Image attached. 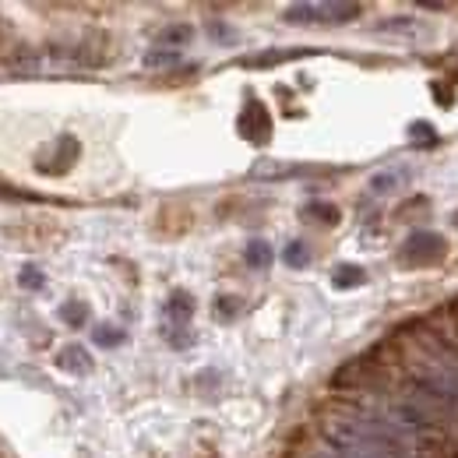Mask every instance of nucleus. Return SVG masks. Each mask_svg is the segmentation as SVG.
Wrapping results in <instances>:
<instances>
[{"mask_svg":"<svg viewBox=\"0 0 458 458\" xmlns=\"http://www.w3.org/2000/svg\"><path fill=\"white\" fill-rule=\"evenodd\" d=\"M445 254V240L437 236V233H412L409 236V247H405V258L412 261V265H427V261H437Z\"/></svg>","mask_w":458,"mask_h":458,"instance_id":"obj_2","label":"nucleus"},{"mask_svg":"<svg viewBox=\"0 0 458 458\" xmlns=\"http://www.w3.org/2000/svg\"><path fill=\"white\" fill-rule=\"evenodd\" d=\"M96 343H99V345H116V343H123V332H114L110 325H106V328H96Z\"/></svg>","mask_w":458,"mask_h":458,"instance_id":"obj_12","label":"nucleus"},{"mask_svg":"<svg viewBox=\"0 0 458 458\" xmlns=\"http://www.w3.org/2000/svg\"><path fill=\"white\" fill-rule=\"evenodd\" d=\"M240 131H243V138H250V141H265L268 138V131H272V120H268V110L261 106V103H247L243 106V114H240Z\"/></svg>","mask_w":458,"mask_h":458,"instance_id":"obj_3","label":"nucleus"},{"mask_svg":"<svg viewBox=\"0 0 458 458\" xmlns=\"http://www.w3.org/2000/svg\"><path fill=\"white\" fill-rule=\"evenodd\" d=\"M395 180H399V173H385V176H374V191L381 194V191H395Z\"/></svg>","mask_w":458,"mask_h":458,"instance_id":"obj_13","label":"nucleus"},{"mask_svg":"<svg viewBox=\"0 0 458 458\" xmlns=\"http://www.w3.org/2000/svg\"><path fill=\"white\" fill-rule=\"evenodd\" d=\"M307 261H310L307 247H303L300 240H296V243H289V247H286V265H289V268H303Z\"/></svg>","mask_w":458,"mask_h":458,"instance_id":"obj_9","label":"nucleus"},{"mask_svg":"<svg viewBox=\"0 0 458 458\" xmlns=\"http://www.w3.org/2000/svg\"><path fill=\"white\" fill-rule=\"evenodd\" d=\"M187 39H191V29L187 25H173L166 32H159V47H180Z\"/></svg>","mask_w":458,"mask_h":458,"instance_id":"obj_7","label":"nucleus"},{"mask_svg":"<svg viewBox=\"0 0 458 458\" xmlns=\"http://www.w3.org/2000/svg\"><path fill=\"white\" fill-rule=\"evenodd\" d=\"M236 310H240V300H236V296H219V300H216V314H219L223 321H229Z\"/></svg>","mask_w":458,"mask_h":458,"instance_id":"obj_11","label":"nucleus"},{"mask_svg":"<svg viewBox=\"0 0 458 458\" xmlns=\"http://www.w3.org/2000/svg\"><path fill=\"white\" fill-rule=\"evenodd\" d=\"M381 29H385V32H405V29H412V21H409V18H399V21H385Z\"/></svg>","mask_w":458,"mask_h":458,"instance_id":"obj_15","label":"nucleus"},{"mask_svg":"<svg viewBox=\"0 0 458 458\" xmlns=\"http://www.w3.org/2000/svg\"><path fill=\"white\" fill-rule=\"evenodd\" d=\"M60 367H64V370H71V374H89V370H92V360H89V352H85V349L71 345V349H64V352H60Z\"/></svg>","mask_w":458,"mask_h":458,"instance_id":"obj_4","label":"nucleus"},{"mask_svg":"<svg viewBox=\"0 0 458 458\" xmlns=\"http://www.w3.org/2000/svg\"><path fill=\"white\" fill-rule=\"evenodd\" d=\"M60 318H64L67 325H85L89 307H85V303H64V307H60Z\"/></svg>","mask_w":458,"mask_h":458,"instance_id":"obj_8","label":"nucleus"},{"mask_svg":"<svg viewBox=\"0 0 458 458\" xmlns=\"http://www.w3.org/2000/svg\"><path fill=\"white\" fill-rule=\"evenodd\" d=\"M360 14V4H293L286 21H349Z\"/></svg>","mask_w":458,"mask_h":458,"instance_id":"obj_1","label":"nucleus"},{"mask_svg":"<svg viewBox=\"0 0 458 458\" xmlns=\"http://www.w3.org/2000/svg\"><path fill=\"white\" fill-rule=\"evenodd\" d=\"M412 131H416V138H423V141H430V127H427V123H416Z\"/></svg>","mask_w":458,"mask_h":458,"instance_id":"obj_16","label":"nucleus"},{"mask_svg":"<svg viewBox=\"0 0 458 458\" xmlns=\"http://www.w3.org/2000/svg\"><path fill=\"white\" fill-rule=\"evenodd\" d=\"M293 173V166H283V163H272V159H261V163H254V170H250V176H289Z\"/></svg>","mask_w":458,"mask_h":458,"instance_id":"obj_6","label":"nucleus"},{"mask_svg":"<svg viewBox=\"0 0 458 458\" xmlns=\"http://www.w3.org/2000/svg\"><path fill=\"white\" fill-rule=\"evenodd\" d=\"M21 286H25V289H36V286H43V276H39V272H36V268H25V272H21Z\"/></svg>","mask_w":458,"mask_h":458,"instance_id":"obj_14","label":"nucleus"},{"mask_svg":"<svg viewBox=\"0 0 458 458\" xmlns=\"http://www.w3.org/2000/svg\"><path fill=\"white\" fill-rule=\"evenodd\" d=\"M243 261H247L250 268H268V265H272V247H268L265 240H254V243L247 247Z\"/></svg>","mask_w":458,"mask_h":458,"instance_id":"obj_5","label":"nucleus"},{"mask_svg":"<svg viewBox=\"0 0 458 458\" xmlns=\"http://www.w3.org/2000/svg\"><path fill=\"white\" fill-rule=\"evenodd\" d=\"M356 283H363V268L343 265V268H339V276H335V286L345 289V286H356Z\"/></svg>","mask_w":458,"mask_h":458,"instance_id":"obj_10","label":"nucleus"}]
</instances>
